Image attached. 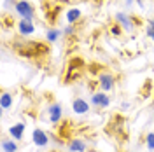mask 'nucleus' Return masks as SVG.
<instances>
[{
    "instance_id": "nucleus-1",
    "label": "nucleus",
    "mask_w": 154,
    "mask_h": 152,
    "mask_svg": "<svg viewBox=\"0 0 154 152\" xmlns=\"http://www.w3.org/2000/svg\"><path fill=\"white\" fill-rule=\"evenodd\" d=\"M12 47L21 58H28V59H35V58L46 56L49 54V46L38 40H25V38H16L12 42Z\"/></svg>"
},
{
    "instance_id": "nucleus-2",
    "label": "nucleus",
    "mask_w": 154,
    "mask_h": 152,
    "mask_svg": "<svg viewBox=\"0 0 154 152\" xmlns=\"http://www.w3.org/2000/svg\"><path fill=\"white\" fill-rule=\"evenodd\" d=\"M82 72H84V61H82L81 58H72L67 65L63 82H65V84H70V82L77 81L79 77L82 75Z\"/></svg>"
},
{
    "instance_id": "nucleus-3",
    "label": "nucleus",
    "mask_w": 154,
    "mask_h": 152,
    "mask_svg": "<svg viewBox=\"0 0 154 152\" xmlns=\"http://www.w3.org/2000/svg\"><path fill=\"white\" fill-rule=\"evenodd\" d=\"M14 11H16V14H19L23 19L33 21V18H35V9H33L32 2H28V0H18V4L14 5Z\"/></svg>"
},
{
    "instance_id": "nucleus-4",
    "label": "nucleus",
    "mask_w": 154,
    "mask_h": 152,
    "mask_svg": "<svg viewBox=\"0 0 154 152\" xmlns=\"http://www.w3.org/2000/svg\"><path fill=\"white\" fill-rule=\"evenodd\" d=\"M116 21H117V25H121V28L126 30V32H131L135 26L140 25V19L138 18L128 16V14H123V12H117V14H116Z\"/></svg>"
},
{
    "instance_id": "nucleus-5",
    "label": "nucleus",
    "mask_w": 154,
    "mask_h": 152,
    "mask_svg": "<svg viewBox=\"0 0 154 152\" xmlns=\"http://www.w3.org/2000/svg\"><path fill=\"white\" fill-rule=\"evenodd\" d=\"M98 86L103 91H112L116 86V79L110 72H100L98 74Z\"/></svg>"
},
{
    "instance_id": "nucleus-6",
    "label": "nucleus",
    "mask_w": 154,
    "mask_h": 152,
    "mask_svg": "<svg viewBox=\"0 0 154 152\" xmlns=\"http://www.w3.org/2000/svg\"><path fill=\"white\" fill-rule=\"evenodd\" d=\"M32 140H33V143H35L37 147H46V145L49 143V136H48V133H46L44 129L35 128L33 133H32Z\"/></svg>"
},
{
    "instance_id": "nucleus-7",
    "label": "nucleus",
    "mask_w": 154,
    "mask_h": 152,
    "mask_svg": "<svg viewBox=\"0 0 154 152\" xmlns=\"http://www.w3.org/2000/svg\"><path fill=\"white\" fill-rule=\"evenodd\" d=\"M18 32L21 37H26V35H32L35 32V25L33 21H28V19H21L18 23Z\"/></svg>"
},
{
    "instance_id": "nucleus-8",
    "label": "nucleus",
    "mask_w": 154,
    "mask_h": 152,
    "mask_svg": "<svg viewBox=\"0 0 154 152\" xmlns=\"http://www.w3.org/2000/svg\"><path fill=\"white\" fill-rule=\"evenodd\" d=\"M72 110L79 115H84L89 112V103H88L86 100H82V98H74V102H72Z\"/></svg>"
},
{
    "instance_id": "nucleus-9",
    "label": "nucleus",
    "mask_w": 154,
    "mask_h": 152,
    "mask_svg": "<svg viewBox=\"0 0 154 152\" xmlns=\"http://www.w3.org/2000/svg\"><path fill=\"white\" fill-rule=\"evenodd\" d=\"M91 103L95 105V107H100V108H107V107L110 105V98H109L105 93H93Z\"/></svg>"
},
{
    "instance_id": "nucleus-10",
    "label": "nucleus",
    "mask_w": 154,
    "mask_h": 152,
    "mask_svg": "<svg viewBox=\"0 0 154 152\" xmlns=\"http://www.w3.org/2000/svg\"><path fill=\"white\" fill-rule=\"evenodd\" d=\"M49 121L53 124H58L60 121H61V105L60 103H51L49 105Z\"/></svg>"
},
{
    "instance_id": "nucleus-11",
    "label": "nucleus",
    "mask_w": 154,
    "mask_h": 152,
    "mask_svg": "<svg viewBox=\"0 0 154 152\" xmlns=\"http://www.w3.org/2000/svg\"><path fill=\"white\" fill-rule=\"evenodd\" d=\"M25 128H26L25 123L12 124L9 128V133H11V136H12V140H21V138H23V133H25Z\"/></svg>"
},
{
    "instance_id": "nucleus-12",
    "label": "nucleus",
    "mask_w": 154,
    "mask_h": 152,
    "mask_svg": "<svg viewBox=\"0 0 154 152\" xmlns=\"http://www.w3.org/2000/svg\"><path fill=\"white\" fill-rule=\"evenodd\" d=\"M67 147H68L70 152H84L86 150V143L82 142L81 138H72V140L67 143Z\"/></svg>"
},
{
    "instance_id": "nucleus-13",
    "label": "nucleus",
    "mask_w": 154,
    "mask_h": 152,
    "mask_svg": "<svg viewBox=\"0 0 154 152\" xmlns=\"http://www.w3.org/2000/svg\"><path fill=\"white\" fill-rule=\"evenodd\" d=\"M81 16H82V12L77 9V7H72V9H68L67 12H65V18H67V21L70 23V25L77 23V21L81 19Z\"/></svg>"
},
{
    "instance_id": "nucleus-14",
    "label": "nucleus",
    "mask_w": 154,
    "mask_h": 152,
    "mask_svg": "<svg viewBox=\"0 0 154 152\" xmlns=\"http://www.w3.org/2000/svg\"><path fill=\"white\" fill-rule=\"evenodd\" d=\"M61 35V30L54 28V26H51V28L46 32V38H48V42H56L58 38Z\"/></svg>"
},
{
    "instance_id": "nucleus-15",
    "label": "nucleus",
    "mask_w": 154,
    "mask_h": 152,
    "mask_svg": "<svg viewBox=\"0 0 154 152\" xmlns=\"http://www.w3.org/2000/svg\"><path fill=\"white\" fill-rule=\"evenodd\" d=\"M0 105H2V110H7L11 105H12V95L4 91L2 96H0Z\"/></svg>"
},
{
    "instance_id": "nucleus-16",
    "label": "nucleus",
    "mask_w": 154,
    "mask_h": 152,
    "mask_svg": "<svg viewBox=\"0 0 154 152\" xmlns=\"http://www.w3.org/2000/svg\"><path fill=\"white\" fill-rule=\"evenodd\" d=\"M2 152H18V143L14 140H4L2 142Z\"/></svg>"
},
{
    "instance_id": "nucleus-17",
    "label": "nucleus",
    "mask_w": 154,
    "mask_h": 152,
    "mask_svg": "<svg viewBox=\"0 0 154 152\" xmlns=\"http://www.w3.org/2000/svg\"><path fill=\"white\" fill-rule=\"evenodd\" d=\"M145 33H147V37L154 38V19L147 21V26H145Z\"/></svg>"
},
{
    "instance_id": "nucleus-18",
    "label": "nucleus",
    "mask_w": 154,
    "mask_h": 152,
    "mask_svg": "<svg viewBox=\"0 0 154 152\" xmlns=\"http://www.w3.org/2000/svg\"><path fill=\"white\" fill-rule=\"evenodd\" d=\"M145 145L149 150H154V133H147L145 136Z\"/></svg>"
},
{
    "instance_id": "nucleus-19",
    "label": "nucleus",
    "mask_w": 154,
    "mask_h": 152,
    "mask_svg": "<svg viewBox=\"0 0 154 152\" xmlns=\"http://www.w3.org/2000/svg\"><path fill=\"white\" fill-rule=\"evenodd\" d=\"M63 33H65V35H74V33H75V26H74V25H70V26H65V28H63Z\"/></svg>"
},
{
    "instance_id": "nucleus-20",
    "label": "nucleus",
    "mask_w": 154,
    "mask_h": 152,
    "mask_svg": "<svg viewBox=\"0 0 154 152\" xmlns=\"http://www.w3.org/2000/svg\"><path fill=\"white\" fill-rule=\"evenodd\" d=\"M110 32H112V35H121V32H123V28H121V25H112V28H110Z\"/></svg>"
},
{
    "instance_id": "nucleus-21",
    "label": "nucleus",
    "mask_w": 154,
    "mask_h": 152,
    "mask_svg": "<svg viewBox=\"0 0 154 152\" xmlns=\"http://www.w3.org/2000/svg\"><path fill=\"white\" fill-rule=\"evenodd\" d=\"M126 108H130V103L128 102H123L121 103V110H126Z\"/></svg>"
},
{
    "instance_id": "nucleus-22",
    "label": "nucleus",
    "mask_w": 154,
    "mask_h": 152,
    "mask_svg": "<svg viewBox=\"0 0 154 152\" xmlns=\"http://www.w3.org/2000/svg\"><path fill=\"white\" fill-rule=\"evenodd\" d=\"M42 2H48V0H42Z\"/></svg>"
},
{
    "instance_id": "nucleus-23",
    "label": "nucleus",
    "mask_w": 154,
    "mask_h": 152,
    "mask_svg": "<svg viewBox=\"0 0 154 152\" xmlns=\"http://www.w3.org/2000/svg\"><path fill=\"white\" fill-rule=\"evenodd\" d=\"M152 40H154V38H152Z\"/></svg>"
}]
</instances>
